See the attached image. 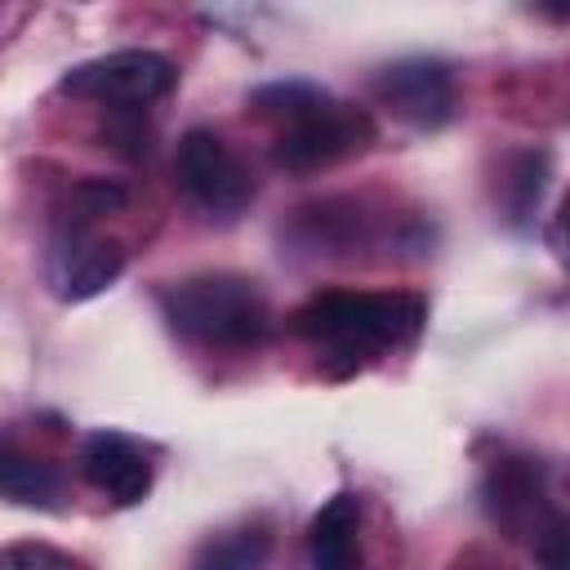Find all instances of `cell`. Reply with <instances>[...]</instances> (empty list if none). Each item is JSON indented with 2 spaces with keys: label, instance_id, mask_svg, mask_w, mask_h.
<instances>
[{
  "label": "cell",
  "instance_id": "5",
  "mask_svg": "<svg viewBox=\"0 0 570 570\" xmlns=\"http://www.w3.org/2000/svg\"><path fill=\"white\" fill-rule=\"evenodd\" d=\"M174 174L183 191L209 214H240L254 200V178L245 160L209 129H187L174 151Z\"/></svg>",
  "mask_w": 570,
  "mask_h": 570
},
{
  "label": "cell",
  "instance_id": "3",
  "mask_svg": "<svg viewBox=\"0 0 570 570\" xmlns=\"http://www.w3.org/2000/svg\"><path fill=\"white\" fill-rule=\"evenodd\" d=\"M374 138V125L361 107H347V102H334L330 94L307 107L303 116H294L281 138H276V165L289 169V174H316L352 151H361L365 142Z\"/></svg>",
  "mask_w": 570,
  "mask_h": 570
},
{
  "label": "cell",
  "instance_id": "10",
  "mask_svg": "<svg viewBox=\"0 0 570 570\" xmlns=\"http://www.w3.org/2000/svg\"><path fill=\"white\" fill-rule=\"evenodd\" d=\"M62 490V476L53 463L18 450L13 441H0V494L13 503H53Z\"/></svg>",
  "mask_w": 570,
  "mask_h": 570
},
{
  "label": "cell",
  "instance_id": "7",
  "mask_svg": "<svg viewBox=\"0 0 570 570\" xmlns=\"http://www.w3.org/2000/svg\"><path fill=\"white\" fill-rule=\"evenodd\" d=\"M80 472L111 503H138L151 490V463L125 432H94L80 450Z\"/></svg>",
  "mask_w": 570,
  "mask_h": 570
},
{
  "label": "cell",
  "instance_id": "8",
  "mask_svg": "<svg viewBox=\"0 0 570 570\" xmlns=\"http://www.w3.org/2000/svg\"><path fill=\"white\" fill-rule=\"evenodd\" d=\"M125 267V249L111 245V240H98V236H62L53 240V254H49V281L62 298H94L98 289H107Z\"/></svg>",
  "mask_w": 570,
  "mask_h": 570
},
{
  "label": "cell",
  "instance_id": "6",
  "mask_svg": "<svg viewBox=\"0 0 570 570\" xmlns=\"http://www.w3.org/2000/svg\"><path fill=\"white\" fill-rule=\"evenodd\" d=\"M374 94L379 102L401 116L405 125L414 129H436L450 120V107H454V85H450V71L432 58H405V62H392L379 71L374 80Z\"/></svg>",
  "mask_w": 570,
  "mask_h": 570
},
{
  "label": "cell",
  "instance_id": "4",
  "mask_svg": "<svg viewBox=\"0 0 570 570\" xmlns=\"http://www.w3.org/2000/svg\"><path fill=\"white\" fill-rule=\"evenodd\" d=\"M62 89L107 107H147L174 89V62L156 49H116L67 71Z\"/></svg>",
  "mask_w": 570,
  "mask_h": 570
},
{
  "label": "cell",
  "instance_id": "11",
  "mask_svg": "<svg viewBox=\"0 0 570 570\" xmlns=\"http://www.w3.org/2000/svg\"><path fill=\"white\" fill-rule=\"evenodd\" d=\"M267 552H272V534L263 525H236V530L205 539L191 570H258Z\"/></svg>",
  "mask_w": 570,
  "mask_h": 570
},
{
  "label": "cell",
  "instance_id": "9",
  "mask_svg": "<svg viewBox=\"0 0 570 570\" xmlns=\"http://www.w3.org/2000/svg\"><path fill=\"white\" fill-rule=\"evenodd\" d=\"M361 503L356 494H334L307 534L312 548V570H361Z\"/></svg>",
  "mask_w": 570,
  "mask_h": 570
},
{
  "label": "cell",
  "instance_id": "1",
  "mask_svg": "<svg viewBox=\"0 0 570 570\" xmlns=\"http://www.w3.org/2000/svg\"><path fill=\"white\" fill-rule=\"evenodd\" d=\"M423 303L414 294H347L330 289L298 307L294 330L330 361L356 365L387 347H401L419 334Z\"/></svg>",
  "mask_w": 570,
  "mask_h": 570
},
{
  "label": "cell",
  "instance_id": "13",
  "mask_svg": "<svg viewBox=\"0 0 570 570\" xmlns=\"http://www.w3.org/2000/svg\"><path fill=\"white\" fill-rule=\"evenodd\" d=\"M0 570H80V561L49 543H9L0 548Z\"/></svg>",
  "mask_w": 570,
  "mask_h": 570
},
{
  "label": "cell",
  "instance_id": "12",
  "mask_svg": "<svg viewBox=\"0 0 570 570\" xmlns=\"http://www.w3.org/2000/svg\"><path fill=\"white\" fill-rule=\"evenodd\" d=\"M325 98V89H316V85H303V80H289V85H267V89H258V107L263 111H272V116H281L285 125L294 120V116H303L307 107H316Z\"/></svg>",
  "mask_w": 570,
  "mask_h": 570
},
{
  "label": "cell",
  "instance_id": "2",
  "mask_svg": "<svg viewBox=\"0 0 570 570\" xmlns=\"http://www.w3.org/2000/svg\"><path fill=\"white\" fill-rule=\"evenodd\" d=\"M165 316L183 338L200 347H254L272 325L263 289L232 272L178 281L165 294Z\"/></svg>",
  "mask_w": 570,
  "mask_h": 570
}]
</instances>
